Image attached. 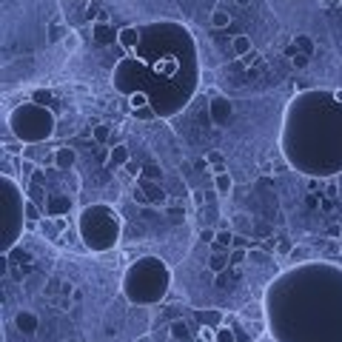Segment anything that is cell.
<instances>
[{"label":"cell","instance_id":"1","mask_svg":"<svg viewBox=\"0 0 342 342\" xmlns=\"http://www.w3.org/2000/svg\"><path fill=\"white\" fill-rule=\"evenodd\" d=\"M80 237L91 251L112 248L120 237V217L106 205H94L80 214Z\"/></svg>","mask_w":342,"mask_h":342},{"label":"cell","instance_id":"2","mask_svg":"<svg viewBox=\"0 0 342 342\" xmlns=\"http://www.w3.org/2000/svg\"><path fill=\"white\" fill-rule=\"evenodd\" d=\"M11 117L26 120V125H11V131L20 137V140H26V143H40V140H46V137L55 131L52 114L46 112V109H37V106H20Z\"/></svg>","mask_w":342,"mask_h":342},{"label":"cell","instance_id":"3","mask_svg":"<svg viewBox=\"0 0 342 342\" xmlns=\"http://www.w3.org/2000/svg\"><path fill=\"white\" fill-rule=\"evenodd\" d=\"M208 114H211V123L214 125H223L231 120V114H234V106H231V100L228 97H223V94H214L211 97V103H208Z\"/></svg>","mask_w":342,"mask_h":342},{"label":"cell","instance_id":"4","mask_svg":"<svg viewBox=\"0 0 342 342\" xmlns=\"http://www.w3.org/2000/svg\"><path fill=\"white\" fill-rule=\"evenodd\" d=\"M137 185L143 188V194H146V200H148V205H163L169 197H166V191L160 188V182H154V180H137Z\"/></svg>","mask_w":342,"mask_h":342},{"label":"cell","instance_id":"5","mask_svg":"<svg viewBox=\"0 0 342 342\" xmlns=\"http://www.w3.org/2000/svg\"><path fill=\"white\" fill-rule=\"evenodd\" d=\"M74 163H77V154H74V148H68V146L55 148V154H52V166H55V169L68 171L71 166H74Z\"/></svg>","mask_w":342,"mask_h":342},{"label":"cell","instance_id":"6","mask_svg":"<svg viewBox=\"0 0 342 342\" xmlns=\"http://www.w3.org/2000/svg\"><path fill=\"white\" fill-rule=\"evenodd\" d=\"M14 325H17L20 334H37L40 319H37V314H32V311H17V314H14Z\"/></svg>","mask_w":342,"mask_h":342},{"label":"cell","instance_id":"7","mask_svg":"<svg viewBox=\"0 0 342 342\" xmlns=\"http://www.w3.org/2000/svg\"><path fill=\"white\" fill-rule=\"evenodd\" d=\"M91 34L100 46H112L120 32H114V26H109V23H91Z\"/></svg>","mask_w":342,"mask_h":342},{"label":"cell","instance_id":"8","mask_svg":"<svg viewBox=\"0 0 342 342\" xmlns=\"http://www.w3.org/2000/svg\"><path fill=\"white\" fill-rule=\"evenodd\" d=\"M140 34H143V29H137V26H125V29H120V34H117V43L123 46L125 52H134L137 43H140Z\"/></svg>","mask_w":342,"mask_h":342},{"label":"cell","instance_id":"9","mask_svg":"<svg viewBox=\"0 0 342 342\" xmlns=\"http://www.w3.org/2000/svg\"><path fill=\"white\" fill-rule=\"evenodd\" d=\"M125 163H131V151H128V146L117 143V146L109 151V166H112V169H125Z\"/></svg>","mask_w":342,"mask_h":342},{"label":"cell","instance_id":"10","mask_svg":"<svg viewBox=\"0 0 342 342\" xmlns=\"http://www.w3.org/2000/svg\"><path fill=\"white\" fill-rule=\"evenodd\" d=\"M214 191L220 194V197H228V194L234 191V177H231L228 171H223V174H214Z\"/></svg>","mask_w":342,"mask_h":342},{"label":"cell","instance_id":"11","mask_svg":"<svg viewBox=\"0 0 342 342\" xmlns=\"http://www.w3.org/2000/svg\"><path fill=\"white\" fill-rule=\"evenodd\" d=\"M228 265H231V260H228V251L226 248H217L214 254H211V260H208V268H211L214 274L228 271Z\"/></svg>","mask_w":342,"mask_h":342},{"label":"cell","instance_id":"12","mask_svg":"<svg viewBox=\"0 0 342 342\" xmlns=\"http://www.w3.org/2000/svg\"><path fill=\"white\" fill-rule=\"evenodd\" d=\"M68 208H71V197H52L49 205H46L49 217H60L63 211H68Z\"/></svg>","mask_w":342,"mask_h":342},{"label":"cell","instance_id":"13","mask_svg":"<svg viewBox=\"0 0 342 342\" xmlns=\"http://www.w3.org/2000/svg\"><path fill=\"white\" fill-rule=\"evenodd\" d=\"M169 331H171V342H188V340H191L188 325H185L182 319H174V322L169 325Z\"/></svg>","mask_w":342,"mask_h":342},{"label":"cell","instance_id":"14","mask_svg":"<svg viewBox=\"0 0 342 342\" xmlns=\"http://www.w3.org/2000/svg\"><path fill=\"white\" fill-rule=\"evenodd\" d=\"M234 237H237V234H234L231 228H223V231H217V237H214V242H211V245H214V251L217 248L231 251V245H234Z\"/></svg>","mask_w":342,"mask_h":342},{"label":"cell","instance_id":"15","mask_svg":"<svg viewBox=\"0 0 342 342\" xmlns=\"http://www.w3.org/2000/svg\"><path fill=\"white\" fill-rule=\"evenodd\" d=\"M197 319L203 328H220V322H223L220 311H197Z\"/></svg>","mask_w":342,"mask_h":342},{"label":"cell","instance_id":"16","mask_svg":"<svg viewBox=\"0 0 342 342\" xmlns=\"http://www.w3.org/2000/svg\"><path fill=\"white\" fill-rule=\"evenodd\" d=\"M231 49H234V55L237 57H245L248 52H254V49H251V37L248 34H237L234 43H231Z\"/></svg>","mask_w":342,"mask_h":342},{"label":"cell","instance_id":"17","mask_svg":"<svg viewBox=\"0 0 342 342\" xmlns=\"http://www.w3.org/2000/svg\"><path fill=\"white\" fill-rule=\"evenodd\" d=\"M234 231H237V234H248L251 231V217L245 214V211L234 214Z\"/></svg>","mask_w":342,"mask_h":342},{"label":"cell","instance_id":"18","mask_svg":"<svg viewBox=\"0 0 342 342\" xmlns=\"http://www.w3.org/2000/svg\"><path fill=\"white\" fill-rule=\"evenodd\" d=\"M91 137L97 140V143H109V140H114V134H112V128L106 123H100V125H94L91 128Z\"/></svg>","mask_w":342,"mask_h":342},{"label":"cell","instance_id":"19","mask_svg":"<svg viewBox=\"0 0 342 342\" xmlns=\"http://www.w3.org/2000/svg\"><path fill=\"white\" fill-rule=\"evenodd\" d=\"M228 260H231V265H242V262H248V248H231L228 251Z\"/></svg>","mask_w":342,"mask_h":342},{"label":"cell","instance_id":"20","mask_svg":"<svg viewBox=\"0 0 342 342\" xmlns=\"http://www.w3.org/2000/svg\"><path fill=\"white\" fill-rule=\"evenodd\" d=\"M228 23H231V14H228V11L217 9L214 14H211V26H214V29H226Z\"/></svg>","mask_w":342,"mask_h":342},{"label":"cell","instance_id":"21","mask_svg":"<svg viewBox=\"0 0 342 342\" xmlns=\"http://www.w3.org/2000/svg\"><path fill=\"white\" fill-rule=\"evenodd\" d=\"M160 177H163V169H160V166H154V163L143 166V180H154V182H160Z\"/></svg>","mask_w":342,"mask_h":342},{"label":"cell","instance_id":"22","mask_svg":"<svg viewBox=\"0 0 342 342\" xmlns=\"http://www.w3.org/2000/svg\"><path fill=\"white\" fill-rule=\"evenodd\" d=\"M66 37H68V29H66V26H60V23H55V26L49 29V40H52V43H57V40H66Z\"/></svg>","mask_w":342,"mask_h":342},{"label":"cell","instance_id":"23","mask_svg":"<svg viewBox=\"0 0 342 342\" xmlns=\"http://www.w3.org/2000/svg\"><path fill=\"white\" fill-rule=\"evenodd\" d=\"M271 260L265 251H260V248H248V262H257V265H265V262Z\"/></svg>","mask_w":342,"mask_h":342},{"label":"cell","instance_id":"24","mask_svg":"<svg viewBox=\"0 0 342 342\" xmlns=\"http://www.w3.org/2000/svg\"><path fill=\"white\" fill-rule=\"evenodd\" d=\"M57 291H63V283H60L57 277H52V280L46 283V296H49V299H55V296H57Z\"/></svg>","mask_w":342,"mask_h":342},{"label":"cell","instance_id":"25","mask_svg":"<svg viewBox=\"0 0 342 342\" xmlns=\"http://www.w3.org/2000/svg\"><path fill=\"white\" fill-rule=\"evenodd\" d=\"M296 46H299V49H302V55H314V43H311V40H308L305 34H296Z\"/></svg>","mask_w":342,"mask_h":342},{"label":"cell","instance_id":"26","mask_svg":"<svg viewBox=\"0 0 342 342\" xmlns=\"http://www.w3.org/2000/svg\"><path fill=\"white\" fill-rule=\"evenodd\" d=\"M214 342H234V331L231 328H217Z\"/></svg>","mask_w":342,"mask_h":342},{"label":"cell","instance_id":"27","mask_svg":"<svg viewBox=\"0 0 342 342\" xmlns=\"http://www.w3.org/2000/svg\"><path fill=\"white\" fill-rule=\"evenodd\" d=\"M26 220H32V223H37V220H40V208H37L32 200H26Z\"/></svg>","mask_w":342,"mask_h":342},{"label":"cell","instance_id":"28","mask_svg":"<svg viewBox=\"0 0 342 342\" xmlns=\"http://www.w3.org/2000/svg\"><path fill=\"white\" fill-rule=\"evenodd\" d=\"M291 63H294V68H305L308 66V55H302V52H294V55H291Z\"/></svg>","mask_w":342,"mask_h":342},{"label":"cell","instance_id":"29","mask_svg":"<svg viewBox=\"0 0 342 342\" xmlns=\"http://www.w3.org/2000/svg\"><path fill=\"white\" fill-rule=\"evenodd\" d=\"M239 60H242V66H254V63H260V55H257V52H248V55L239 57Z\"/></svg>","mask_w":342,"mask_h":342},{"label":"cell","instance_id":"30","mask_svg":"<svg viewBox=\"0 0 342 342\" xmlns=\"http://www.w3.org/2000/svg\"><path fill=\"white\" fill-rule=\"evenodd\" d=\"M34 100L43 103V106H49V103H52V94H49V91H34Z\"/></svg>","mask_w":342,"mask_h":342},{"label":"cell","instance_id":"31","mask_svg":"<svg viewBox=\"0 0 342 342\" xmlns=\"http://www.w3.org/2000/svg\"><path fill=\"white\" fill-rule=\"evenodd\" d=\"M66 49H68V52H74V49H77V34H74V32H68V37H66Z\"/></svg>","mask_w":342,"mask_h":342},{"label":"cell","instance_id":"32","mask_svg":"<svg viewBox=\"0 0 342 342\" xmlns=\"http://www.w3.org/2000/svg\"><path fill=\"white\" fill-rule=\"evenodd\" d=\"M214 237H217V231H211V228H203V231H200V239H205V242H214Z\"/></svg>","mask_w":342,"mask_h":342},{"label":"cell","instance_id":"33","mask_svg":"<svg viewBox=\"0 0 342 342\" xmlns=\"http://www.w3.org/2000/svg\"><path fill=\"white\" fill-rule=\"evenodd\" d=\"M131 197H134V200H137V203H140V205H148L146 194H143V188H140V185H137V188H134V194H131Z\"/></svg>","mask_w":342,"mask_h":342},{"label":"cell","instance_id":"34","mask_svg":"<svg viewBox=\"0 0 342 342\" xmlns=\"http://www.w3.org/2000/svg\"><path fill=\"white\" fill-rule=\"evenodd\" d=\"M20 169H23V174H34V163H32V160H23Z\"/></svg>","mask_w":342,"mask_h":342},{"label":"cell","instance_id":"35","mask_svg":"<svg viewBox=\"0 0 342 342\" xmlns=\"http://www.w3.org/2000/svg\"><path fill=\"white\" fill-rule=\"evenodd\" d=\"M291 257H294V260H305L308 251H305V248H294V251H291Z\"/></svg>","mask_w":342,"mask_h":342},{"label":"cell","instance_id":"36","mask_svg":"<svg viewBox=\"0 0 342 342\" xmlns=\"http://www.w3.org/2000/svg\"><path fill=\"white\" fill-rule=\"evenodd\" d=\"M226 283H228V274L220 271V274H217V285H220V288H226Z\"/></svg>","mask_w":342,"mask_h":342},{"label":"cell","instance_id":"37","mask_svg":"<svg viewBox=\"0 0 342 342\" xmlns=\"http://www.w3.org/2000/svg\"><path fill=\"white\" fill-rule=\"evenodd\" d=\"M208 163H214V166H220V163H223V157H220L217 151H211V154H208Z\"/></svg>","mask_w":342,"mask_h":342},{"label":"cell","instance_id":"38","mask_svg":"<svg viewBox=\"0 0 342 342\" xmlns=\"http://www.w3.org/2000/svg\"><path fill=\"white\" fill-rule=\"evenodd\" d=\"M234 3H237V6H248L251 0H234Z\"/></svg>","mask_w":342,"mask_h":342},{"label":"cell","instance_id":"39","mask_svg":"<svg viewBox=\"0 0 342 342\" xmlns=\"http://www.w3.org/2000/svg\"><path fill=\"white\" fill-rule=\"evenodd\" d=\"M340 197H342V188H340Z\"/></svg>","mask_w":342,"mask_h":342}]
</instances>
